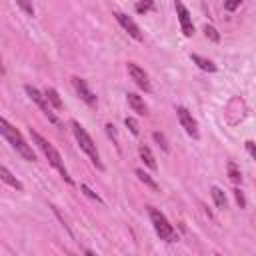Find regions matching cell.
<instances>
[{
    "instance_id": "cell-1",
    "label": "cell",
    "mask_w": 256,
    "mask_h": 256,
    "mask_svg": "<svg viewBox=\"0 0 256 256\" xmlns=\"http://www.w3.org/2000/svg\"><path fill=\"white\" fill-rule=\"evenodd\" d=\"M0 132H2V136L10 142V146H12L24 160H28V162H34V160H36V154H34L32 146L24 140V136H22L14 126L8 124L6 118H0Z\"/></svg>"
},
{
    "instance_id": "cell-2",
    "label": "cell",
    "mask_w": 256,
    "mask_h": 256,
    "mask_svg": "<svg viewBox=\"0 0 256 256\" xmlns=\"http://www.w3.org/2000/svg\"><path fill=\"white\" fill-rule=\"evenodd\" d=\"M30 134H32V140H34V144L42 150V154L48 158V162H50V166L52 168H56L60 174H62V178L68 182V184H74V180L70 178V174H68V170H66V166H64V162H62V156H60V152L44 138V136H40L38 132H34V130H30Z\"/></svg>"
},
{
    "instance_id": "cell-3",
    "label": "cell",
    "mask_w": 256,
    "mask_h": 256,
    "mask_svg": "<svg viewBox=\"0 0 256 256\" xmlns=\"http://www.w3.org/2000/svg\"><path fill=\"white\" fill-rule=\"evenodd\" d=\"M70 124H72V132H74V136H76L80 148L88 154V158L92 160V164H94L98 170H104V164L100 162V154H98V150H96V144H94V140L90 138V134L86 132V128H84L78 120H72Z\"/></svg>"
},
{
    "instance_id": "cell-4",
    "label": "cell",
    "mask_w": 256,
    "mask_h": 256,
    "mask_svg": "<svg viewBox=\"0 0 256 256\" xmlns=\"http://www.w3.org/2000/svg\"><path fill=\"white\" fill-rule=\"evenodd\" d=\"M148 214H150L152 226H154L156 234L160 236V240H166V242H176V240H178V234H176L174 226L168 222V218H166L158 208L148 206Z\"/></svg>"
},
{
    "instance_id": "cell-5",
    "label": "cell",
    "mask_w": 256,
    "mask_h": 256,
    "mask_svg": "<svg viewBox=\"0 0 256 256\" xmlns=\"http://www.w3.org/2000/svg\"><path fill=\"white\" fill-rule=\"evenodd\" d=\"M72 86H74L76 94H78V96H80L88 106H92V108H96V106H98V98H96V94L88 88L86 80H82V78H78V76H72Z\"/></svg>"
},
{
    "instance_id": "cell-6",
    "label": "cell",
    "mask_w": 256,
    "mask_h": 256,
    "mask_svg": "<svg viewBox=\"0 0 256 256\" xmlns=\"http://www.w3.org/2000/svg\"><path fill=\"white\" fill-rule=\"evenodd\" d=\"M24 90H26V94H28V96H30V98H32V100L38 104V108H40V110H42V112L48 116V120H50V122H56V116L52 114V110H50V102L46 100L44 92H40V90L32 88L30 84H26V86H24Z\"/></svg>"
},
{
    "instance_id": "cell-7",
    "label": "cell",
    "mask_w": 256,
    "mask_h": 256,
    "mask_svg": "<svg viewBox=\"0 0 256 256\" xmlns=\"http://www.w3.org/2000/svg\"><path fill=\"white\" fill-rule=\"evenodd\" d=\"M126 70H128V74H130V78L134 80V84L138 86V88H142L144 92H150V80H148V74L144 72V68H140L138 64H134V62H128L126 64Z\"/></svg>"
},
{
    "instance_id": "cell-8",
    "label": "cell",
    "mask_w": 256,
    "mask_h": 256,
    "mask_svg": "<svg viewBox=\"0 0 256 256\" xmlns=\"http://www.w3.org/2000/svg\"><path fill=\"white\" fill-rule=\"evenodd\" d=\"M176 116H178V120H180V124H182V128L186 130L188 136H192V138H198V136H200L196 120L192 118V114H190L184 106H178V108H176Z\"/></svg>"
},
{
    "instance_id": "cell-9",
    "label": "cell",
    "mask_w": 256,
    "mask_h": 256,
    "mask_svg": "<svg viewBox=\"0 0 256 256\" xmlns=\"http://www.w3.org/2000/svg\"><path fill=\"white\" fill-rule=\"evenodd\" d=\"M114 16H116V20H118V24L134 38V40H138V42H142V32H140V28H138V24L128 16V14H124V12H114Z\"/></svg>"
},
{
    "instance_id": "cell-10",
    "label": "cell",
    "mask_w": 256,
    "mask_h": 256,
    "mask_svg": "<svg viewBox=\"0 0 256 256\" xmlns=\"http://www.w3.org/2000/svg\"><path fill=\"white\" fill-rule=\"evenodd\" d=\"M176 6V12H178V18H180V26H182V32H184V36H192L194 34V24H192V18H190V12H188V8L182 4V2H176L174 4Z\"/></svg>"
},
{
    "instance_id": "cell-11",
    "label": "cell",
    "mask_w": 256,
    "mask_h": 256,
    "mask_svg": "<svg viewBox=\"0 0 256 256\" xmlns=\"http://www.w3.org/2000/svg\"><path fill=\"white\" fill-rule=\"evenodd\" d=\"M126 100H128L130 108H132L136 114H140V116H146V114H148V106H146V102H144L142 96H138V94H134V92H128V94H126Z\"/></svg>"
},
{
    "instance_id": "cell-12",
    "label": "cell",
    "mask_w": 256,
    "mask_h": 256,
    "mask_svg": "<svg viewBox=\"0 0 256 256\" xmlns=\"http://www.w3.org/2000/svg\"><path fill=\"white\" fill-rule=\"evenodd\" d=\"M0 178H2L8 186H12V188H16V190H24L22 182H20V180H18V178H16V176H14L6 166H2V168H0Z\"/></svg>"
},
{
    "instance_id": "cell-13",
    "label": "cell",
    "mask_w": 256,
    "mask_h": 256,
    "mask_svg": "<svg viewBox=\"0 0 256 256\" xmlns=\"http://www.w3.org/2000/svg\"><path fill=\"white\" fill-rule=\"evenodd\" d=\"M138 154H140L142 162H144V164H146L150 170H156V168H158V164H156V158H154V154L150 152V148H148V146H144V144H142V146L138 148Z\"/></svg>"
},
{
    "instance_id": "cell-14",
    "label": "cell",
    "mask_w": 256,
    "mask_h": 256,
    "mask_svg": "<svg viewBox=\"0 0 256 256\" xmlns=\"http://www.w3.org/2000/svg\"><path fill=\"white\" fill-rule=\"evenodd\" d=\"M210 194H212V200H214L216 208L224 210V208L228 206V200H226V194H224V190H222V188H218V186H212V188H210Z\"/></svg>"
},
{
    "instance_id": "cell-15",
    "label": "cell",
    "mask_w": 256,
    "mask_h": 256,
    "mask_svg": "<svg viewBox=\"0 0 256 256\" xmlns=\"http://www.w3.org/2000/svg\"><path fill=\"white\" fill-rule=\"evenodd\" d=\"M44 96H46V100L50 102V106H54L56 110H62V98H60V94H58V90L56 88H46L44 90Z\"/></svg>"
},
{
    "instance_id": "cell-16",
    "label": "cell",
    "mask_w": 256,
    "mask_h": 256,
    "mask_svg": "<svg viewBox=\"0 0 256 256\" xmlns=\"http://www.w3.org/2000/svg\"><path fill=\"white\" fill-rule=\"evenodd\" d=\"M190 60H192L198 68H202V70H206V72H214V70H216V64H214L212 60L202 58V56H198V54H192V56H190Z\"/></svg>"
},
{
    "instance_id": "cell-17",
    "label": "cell",
    "mask_w": 256,
    "mask_h": 256,
    "mask_svg": "<svg viewBox=\"0 0 256 256\" xmlns=\"http://www.w3.org/2000/svg\"><path fill=\"white\" fill-rule=\"evenodd\" d=\"M136 176H138V180H140V182H144V184H146V186H150L152 190H158V184H156V182L152 180V176H150V174H146L142 168H138V170H136Z\"/></svg>"
},
{
    "instance_id": "cell-18",
    "label": "cell",
    "mask_w": 256,
    "mask_h": 256,
    "mask_svg": "<svg viewBox=\"0 0 256 256\" xmlns=\"http://www.w3.org/2000/svg\"><path fill=\"white\" fill-rule=\"evenodd\" d=\"M228 178L234 184H240L242 182V174H240V170H238V166L234 162H228Z\"/></svg>"
},
{
    "instance_id": "cell-19",
    "label": "cell",
    "mask_w": 256,
    "mask_h": 256,
    "mask_svg": "<svg viewBox=\"0 0 256 256\" xmlns=\"http://www.w3.org/2000/svg\"><path fill=\"white\" fill-rule=\"evenodd\" d=\"M204 34H206V38H210L212 42H220V34H218V30L214 28V26H204Z\"/></svg>"
},
{
    "instance_id": "cell-20",
    "label": "cell",
    "mask_w": 256,
    "mask_h": 256,
    "mask_svg": "<svg viewBox=\"0 0 256 256\" xmlns=\"http://www.w3.org/2000/svg\"><path fill=\"white\" fill-rule=\"evenodd\" d=\"M152 6H154L152 2H136V4H134V10H136L138 14H146L148 10H152Z\"/></svg>"
},
{
    "instance_id": "cell-21",
    "label": "cell",
    "mask_w": 256,
    "mask_h": 256,
    "mask_svg": "<svg viewBox=\"0 0 256 256\" xmlns=\"http://www.w3.org/2000/svg\"><path fill=\"white\" fill-rule=\"evenodd\" d=\"M124 124H126V128H128V130H130V132H132L134 136H138V134H140V128H138V122H136L134 118H126V120H124Z\"/></svg>"
},
{
    "instance_id": "cell-22",
    "label": "cell",
    "mask_w": 256,
    "mask_h": 256,
    "mask_svg": "<svg viewBox=\"0 0 256 256\" xmlns=\"http://www.w3.org/2000/svg\"><path fill=\"white\" fill-rule=\"evenodd\" d=\"M80 190H82V192H84V194H86L88 198H92V200H96V202H102V198H100V196H98L96 192H92V190H90V188H88L86 184H80Z\"/></svg>"
},
{
    "instance_id": "cell-23",
    "label": "cell",
    "mask_w": 256,
    "mask_h": 256,
    "mask_svg": "<svg viewBox=\"0 0 256 256\" xmlns=\"http://www.w3.org/2000/svg\"><path fill=\"white\" fill-rule=\"evenodd\" d=\"M152 138L158 142V146H162V150H168V144H166V138H164V134H160V132H154V134H152Z\"/></svg>"
},
{
    "instance_id": "cell-24",
    "label": "cell",
    "mask_w": 256,
    "mask_h": 256,
    "mask_svg": "<svg viewBox=\"0 0 256 256\" xmlns=\"http://www.w3.org/2000/svg\"><path fill=\"white\" fill-rule=\"evenodd\" d=\"M244 146H246V150H248V154H250V156H252V158H254V160H256V144H254V142H250V140H248V142H246V144H244Z\"/></svg>"
},
{
    "instance_id": "cell-25",
    "label": "cell",
    "mask_w": 256,
    "mask_h": 256,
    "mask_svg": "<svg viewBox=\"0 0 256 256\" xmlns=\"http://www.w3.org/2000/svg\"><path fill=\"white\" fill-rule=\"evenodd\" d=\"M238 6H240V0H232V2H226V4H224V8H226V10H230V12H232V10H236Z\"/></svg>"
},
{
    "instance_id": "cell-26",
    "label": "cell",
    "mask_w": 256,
    "mask_h": 256,
    "mask_svg": "<svg viewBox=\"0 0 256 256\" xmlns=\"http://www.w3.org/2000/svg\"><path fill=\"white\" fill-rule=\"evenodd\" d=\"M234 196H236V200H238L240 208H244V196H242V192H240V190H234Z\"/></svg>"
},
{
    "instance_id": "cell-27",
    "label": "cell",
    "mask_w": 256,
    "mask_h": 256,
    "mask_svg": "<svg viewBox=\"0 0 256 256\" xmlns=\"http://www.w3.org/2000/svg\"><path fill=\"white\" fill-rule=\"evenodd\" d=\"M106 132H108V136H110V138H114V140H116V132H114V126H112V124H106Z\"/></svg>"
},
{
    "instance_id": "cell-28",
    "label": "cell",
    "mask_w": 256,
    "mask_h": 256,
    "mask_svg": "<svg viewBox=\"0 0 256 256\" xmlns=\"http://www.w3.org/2000/svg\"><path fill=\"white\" fill-rule=\"evenodd\" d=\"M20 8H22V10H26V12H28V14H30V16H32V14H34V8H32V6H30V4H20Z\"/></svg>"
},
{
    "instance_id": "cell-29",
    "label": "cell",
    "mask_w": 256,
    "mask_h": 256,
    "mask_svg": "<svg viewBox=\"0 0 256 256\" xmlns=\"http://www.w3.org/2000/svg\"><path fill=\"white\" fill-rule=\"evenodd\" d=\"M84 256H96L92 250H84Z\"/></svg>"
}]
</instances>
